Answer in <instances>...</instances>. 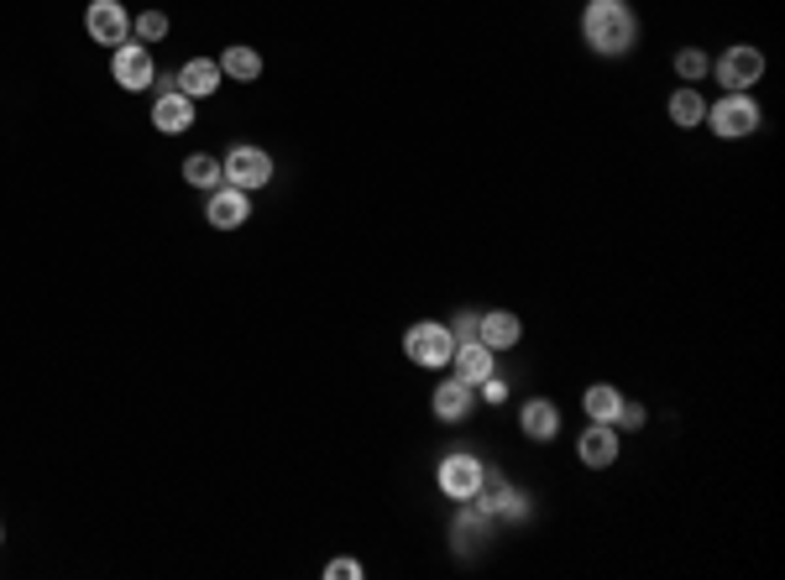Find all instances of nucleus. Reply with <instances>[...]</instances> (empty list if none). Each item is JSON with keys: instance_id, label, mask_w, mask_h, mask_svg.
<instances>
[{"instance_id": "9d476101", "label": "nucleus", "mask_w": 785, "mask_h": 580, "mask_svg": "<svg viewBox=\"0 0 785 580\" xmlns=\"http://www.w3.org/2000/svg\"><path fill=\"white\" fill-rule=\"evenodd\" d=\"M220 58H189L179 73H173V90H183L189 100H210V94L220 90Z\"/></svg>"}, {"instance_id": "a211bd4d", "label": "nucleus", "mask_w": 785, "mask_h": 580, "mask_svg": "<svg viewBox=\"0 0 785 580\" xmlns=\"http://www.w3.org/2000/svg\"><path fill=\"white\" fill-rule=\"evenodd\" d=\"M183 179L194 183V189H204V194H215L220 183H225V167H220V157H210V152H194V157L183 163Z\"/></svg>"}, {"instance_id": "6ab92c4d", "label": "nucleus", "mask_w": 785, "mask_h": 580, "mask_svg": "<svg viewBox=\"0 0 785 580\" xmlns=\"http://www.w3.org/2000/svg\"><path fill=\"white\" fill-rule=\"evenodd\" d=\"M582 408H586V418H592V424H613V418H618V408H623V398H618V387H586L582 393Z\"/></svg>"}, {"instance_id": "393cba45", "label": "nucleus", "mask_w": 785, "mask_h": 580, "mask_svg": "<svg viewBox=\"0 0 785 580\" xmlns=\"http://www.w3.org/2000/svg\"><path fill=\"white\" fill-rule=\"evenodd\" d=\"M476 319H482V314H472V308H461L456 319H451V335H456V345L476 340Z\"/></svg>"}, {"instance_id": "5701e85b", "label": "nucleus", "mask_w": 785, "mask_h": 580, "mask_svg": "<svg viewBox=\"0 0 785 580\" xmlns=\"http://www.w3.org/2000/svg\"><path fill=\"white\" fill-rule=\"evenodd\" d=\"M131 37H137V42H163V37H168V17H163V11H142V17L131 21Z\"/></svg>"}, {"instance_id": "2eb2a0df", "label": "nucleus", "mask_w": 785, "mask_h": 580, "mask_svg": "<svg viewBox=\"0 0 785 580\" xmlns=\"http://www.w3.org/2000/svg\"><path fill=\"white\" fill-rule=\"evenodd\" d=\"M493 356H497V350H487L482 340H466V345H456L451 366H456V377L466 381V387H482V381L493 377Z\"/></svg>"}, {"instance_id": "f03ea898", "label": "nucleus", "mask_w": 785, "mask_h": 580, "mask_svg": "<svg viewBox=\"0 0 785 580\" xmlns=\"http://www.w3.org/2000/svg\"><path fill=\"white\" fill-rule=\"evenodd\" d=\"M759 121H765L759 105L738 90V94H723L717 105H707V121H702V126H713V136H723V142H738V136H754Z\"/></svg>"}, {"instance_id": "6e6552de", "label": "nucleus", "mask_w": 785, "mask_h": 580, "mask_svg": "<svg viewBox=\"0 0 785 580\" xmlns=\"http://www.w3.org/2000/svg\"><path fill=\"white\" fill-rule=\"evenodd\" d=\"M204 220H210L215 231H236V225L252 220V194H246V189H231V183H220L215 194H210V204H204Z\"/></svg>"}, {"instance_id": "423d86ee", "label": "nucleus", "mask_w": 785, "mask_h": 580, "mask_svg": "<svg viewBox=\"0 0 785 580\" xmlns=\"http://www.w3.org/2000/svg\"><path fill=\"white\" fill-rule=\"evenodd\" d=\"M765 79V53L759 48H728V53L717 58V84L728 94H738V90H749V84H759Z\"/></svg>"}, {"instance_id": "7ed1b4c3", "label": "nucleus", "mask_w": 785, "mask_h": 580, "mask_svg": "<svg viewBox=\"0 0 785 580\" xmlns=\"http://www.w3.org/2000/svg\"><path fill=\"white\" fill-rule=\"evenodd\" d=\"M403 350H409V362H414V366L440 372V366H451V356H456V335H451V325L420 319V325L403 335Z\"/></svg>"}, {"instance_id": "ddd939ff", "label": "nucleus", "mask_w": 785, "mask_h": 580, "mask_svg": "<svg viewBox=\"0 0 785 580\" xmlns=\"http://www.w3.org/2000/svg\"><path fill=\"white\" fill-rule=\"evenodd\" d=\"M152 126L163 131V136H183V131L194 126V100L183 90H163L158 105H152Z\"/></svg>"}, {"instance_id": "f3484780", "label": "nucleus", "mask_w": 785, "mask_h": 580, "mask_svg": "<svg viewBox=\"0 0 785 580\" xmlns=\"http://www.w3.org/2000/svg\"><path fill=\"white\" fill-rule=\"evenodd\" d=\"M665 110H671V121H676L681 131H696L702 121H707V100H702V94H696L692 84L671 94V105H665Z\"/></svg>"}, {"instance_id": "20e7f679", "label": "nucleus", "mask_w": 785, "mask_h": 580, "mask_svg": "<svg viewBox=\"0 0 785 580\" xmlns=\"http://www.w3.org/2000/svg\"><path fill=\"white\" fill-rule=\"evenodd\" d=\"M220 167H225V183L231 189H262V183H273V157L262 152V146H231L225 157H220Z\"/></svg>"}, {"instance_id": "b1692460", "label": "nucleus", "mask_w": 785, "mask_h": 580, "mask_svg": "<svg viewBox=\"0 0 785 580\" xmlns=\"http://www.w3.org/2000/svg\"><path fill=\"white\" fill-rule=\"evenodd\" d=\"M650 424V414H644V403H623L618 418H613V429H644Z\"/></svg>"}, {"instance_id": "aec40b11", "label": "nucleus", "mask_w": 785, "mask_h": 580, "mask_svg": "<svg viewBox=\"0 0 785 580\" xmlns=\"http://www.w3.org/2000/svg\"><path fill=\"white\" fill-rule=\"evenodd\" d=\"M451 533H456V545L466 539V549H472V545H487V533H493V518H487L482 508H472V502H461V518H456V528H451Z\"/></svg>"}, {"instance_id": "4be33fe9", "label": "nucleus", "mask_w": 785, "mask_h": 580, "mask_svg": "<svg viewBox=\"0 0 785 580\" xmlns=\"http://www.w3.org/2000/svg\"><path fill=\"white\" fill-rule=\"evenodd\" d=\"M676 73L686 79V84H696V79H707V73H713V58L702 53V48H681V53H676Z\"/></svg>"}, {"instance_id": "9b49d317", "label": "nucleus", "mask_w": 785, "mask_h": 580, "mask_svg": "<svg viewBox=\"0 0 785 580\" xmlns=\"http://www.w3.org/2000/svg\"><path fill=\"white\" fill-rule=\"evenodd\" d=\"M430 408H435L440 424H461V418H472V408H476V387H466L461 377H445V381L435 387Z\"/></svg>"}, {"instance_id": "0eeeda50", "label": "nucleus", "mask_w": 785, "mask_h": 580, "mask_svg": "<svg viewBox=\"0 0 785 580\" xmlns=\"http://www.w3.org/2000/svg\"><path fill=\"white\" fill-rule=\"evenodd\" d=\"M84 27H90V37H94V42H105V48L131 42V17H127V6H121V0H90Z\"/></svg>"}, {"instance_id": "1a4fd4ad", "label": "nucleus", "mask_w": 785, "mask_h": 580, "mask_svg": "<svg viewBox=\"0 0 785 580\" xmlns=\"http://www.w3.org/2000/svg\"><path fill=\"white\" fill-rule=\"evenodd\" d=\"M110 73H115V84L121 90H147L152 84V53H147V42H121L115 58H110Z\"/></svg>"}, {"instance_id": "f8f14e48", "label": "nucleus", "mask_w": 785, "mask_h": 580, "mask_svg": "<svg viewBox=\"0 0 785 580\" xmlns=\"http://www.w3.org/2000/svg\"><path fill=\"white\" fill-rule=\"evenodd\" d=\"M576 455H582V466H592V471H607L618 460V429L613 424H586V435L576 439Z\"/></svg>"}, {"instance_id": "39448f33", "label": "nucleus", "mask_w": 785, "mask_h": 580, "mask_svg": "<svg viewBox=\"0 0 785 580\" xmlns=\"http://www.w3.org/2000/svg\"><path fill=\"white\" fill-rule=\"evenodd\" d=\"M482 476H487V466L476 460V455L456 450V455H445L440 460V491L451 497V502H472L476 487H482Z\"/></svg>"}, {"instance_id": "f257e3e1", "label": "nucleus", "mask_w": 785, "mask_h": 580, "mask_svg": "<svg viewBox=\"0 0 785 580\" xmlns=\"http://www.w3.org/2000/svg\"><path fill=\"white\" fill-rule=\"evenodd\" d=\"M582 37L592 53L623 58L640 48V17L628 11V0H586L582 11Z\"/></svg>"}, {"instance_id": "dca6fc26", "label": "nucleus", "mask_w": 785, "mask_h": 580, "mask_svg": "<svg viewBox=\"0 0 785 580\" xmlns=\"http://www.w3.org/2000/svg\"><path fill=\"white\" fill-rule=\"evenodd\" d=\"M524 435L530 439H555L561 435V408L545 398H530L524 403Z\"/></svg>"}, {"instance_id": "bb28decb", "label": "nucleus", "mask_w": 785, "mask_h": 580, "mask_svg": "<svg viewBox=\"0 0 785 580\" xmlns=\"http://www.w3.org/2000/svg\"><path fill=\"white\" fill-rule=\"evenodd\" d=\"M325 576L330 580H362V564H356V560H330Z\"/></svg>"}, {"instance_id": "a878e982", "label": "nucleus", "mask_w": 785, "mask_h": 580, "mask_svg": "<svg viewBox=\"0 0 785 580\" xmlns=\"http://www.w3.org/2000/svg\"><path fill=\"white\" fill-rule=\"evenodd\" d=\"M476 393H482V403H509V381H503V377H497V372H493V377L482 381Z\"/></svg>"}, {"instance_id": "cd10ccee", "label": "nucleus", "mask_w": 785, "mask_h": 580, "mask_svg": "<svg viewBox=\"0 0 785 580\" xmlns=\"http://www.w3.org/2000/svg\"><path fill=\"white\" fill-rule=\"evenodd\" d=\"M0 545H6V528H0Z\"/></svg>"}, {"instance_id": "4468645a", "label": "nucleus", "mask_w": 785, "mask_h": 580, "mask_svg": "<svg viewBox=\"0 0 785 580\" xmlns=\"http://www.w3.org/2000/svg\"><path fill=\"white\" fill-rule=\"evenodd\" d=\"M476 340L487 345V350H513V345L524 340V319H519V314H509V308L482 314V319H476Z\"/></svg>"}, {"instance_id": "412c9836", "label": "nucleus", "mask_w": 785, "mask_h": 580, "mask_svg": "<svg viewBox=\"0 0 785 580\" xmlns=\"http://www.w3.org/2000/svg\"><path fill=\"white\" fill-rule=\"evenodd\" d=\"M220 73H231V79H246V84H252L256 73H262V53H256V48H225V53H220Z\"/></svg>"}]
</instances>
